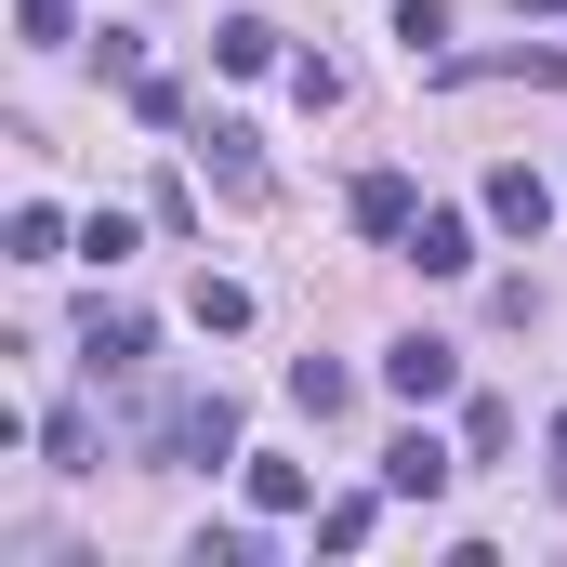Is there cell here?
Masks as SVG:
<instances>
[{
  "label": "cell",
  "mask_w": 567,
  "mask_h": 567,
  "mask_svg": "<svg viewBox=\"0 0 567 567\" xmlns=\"http://www.w3.org/2000/svg\"><path fill=\"white\" fill-rule=\"evenodd\" d=\"M396 40H410V66H435V40H449V0H396Z\"/></svg>",
  "instance_id": "obj_18"
},
{
  "label": "cell",
  "mask_w": 567,
  "mask_h": 567,
  "mask_svg": "<svg viewBox=\"0 0 567 567\" xmlns=\"http://www.w3.org/2000/svg\"><path fill=\"white\" fill-rule=\"evenodd\" d=\"M13 40L27 53H66V0H13Z\"/></svg>",
  "instance_id": "obj_21"
},
{
  "label": "cell",
  "mask_w": 567,
  "mask_h": 567,
  "mask_svg": "<svg viewBox=\"0 0 567 567\" xmlns=\"http://www.w3.org/2000/svg\"><path fill=\"white\" fill-rule=\"evenodd\" d=\"M383 396H410V410H449V396H462V343H435V330L383 343Z\"/></svg>",
  "instance_id": "obj_2"
},
{
  "label": "cell",
  "mask_w": 567,
  "mask_h": 567,
  "mask_svg": "<svg viewBox=\"0 0 567 567\" xmlns=\"http://www.w3.org/2000/svg\"><path fill=\"white\" fill-rule=\"evenodd\" d=\"M515 13H542V27H567V0H515Z\"/></svg>",
  "instance_id": "obj_23"
},
{
  "label": "cell",
  "mask_w": 567,
  "mask_h": 567,
  "mask_svg": "<svg viewBox=\"0 0 567 567\" xmlns=\"http://www.w3.org/2000/svg\"><path fill=\"white\" fill-rule=\"evenodd\" d=\"M0 251H13V265H66V225H53V212H40V198H27V212H13V225H0Z\"/></svg>",
  "instance_id": "obj_11"
},
{
  "label": "cell",
  "mask_w": 567,
  "mask_h": 567,
  "mask_svg": "<svg viewBox=\"0 0 567 567\" xmlns=\"http://www.w3.org/2000/svg\"><path fill=\"white\" fill-rule=\"evenodd\" d=\"M343 212H357V238H410L423 185H410V172H357V198H343Z\"/></svg>",
  "instance_id": "obj_7"
},
{
  "label": "cell",
  "mask_w": 567,
  "mask_h": 567,
  "mask_svg": "<svg viewBox=\"0 0 567 567\" xmlns=\"http://www.w3.org/2000/svg\"><path fill=\"white\" fill-rule=\"evenodd\" d=\"M80 370H93V383H145V317L93 303V330H80Z\"/></svg>",
  "instance_id": "obj_5"
},
{
  "label": "cell",
  "mask_w": 567,
  "mask_h": 567,
  "mask_svg": "<svg viewBox=\"0 0 567 567\" xmlns=\"http://www.w3.org/2000/svg\"><path fill=\"white\" fill-rule=\"evenodd\" d=\"M198 158H212V185H225L238 212L265 198V133H251V120H212V133H198Z\"/></svg>",
  "instance_id": "obj_3"
},
{
  "label": "cell",
  "mask_w": 567,
  "mask_h": 567,
  "mask_svg": "<svg viewBox=\"0 0 567 567\" xmlns=\"http://www.w3.org/2000/svg\"><path fill=\"white\" fill-rule=\"evenodd\" d=\"M449 80H542V93H555L567 53H475V66H449Z\"/></svg>",
  "instance_id": "obj_16"
},
{
  "label": "cell",
  "mask_w": 567,
  "mask_h": 567,
  "mask_svg": "<svg viewBox=\"0 0 567 567\" xmlns=\"http://www.w3.org/2000/svg\"><path fill=\"white\" fill-rule=\"evenodd\" d=\"M383 502H396V488H383ZM383 502H330V515H317V555H357V542L383 528Z\"/></svg>",
  "instance_id": "obj_15"
},
{
  "label": "cell",
  "mask_w": 567,
  "mask_h": 567,
  "mask_svg": "<svg viewBox=\"0 0 567 567\" xmlns=\"http://www.w3.org/2000/svg\"><path fill=\"white\" fill-rule=\"evenodd\" d=\"M185 567H265V542H251V528H198V542H185Z\"/></svg>",
  "instance_id": "obj_19"
},
{
  "label": "cell",
  "mask_w": 567,
  "mask_h": 567,
  "mask_svg": "<svg viewBox=\"0 0 567 567\" xmlns=\"http://www.w3.org/2000/svg\"><path fill=\"white\" fill-rule=\"evenodd\" d=\"M343 396H357V383H343V370H330V357H290V410H303V423H330V410H343Z\"/></svg>",
  "instance_id": "obj_12"
},
{
  "label": "cell",
  "mask_w": 567,
  "mask_h": 567,
  "mask_svg": "<svg viewBox=\"0 0 567 567\" xmlns=\"http://www.w3.org/2000/svg\"><path fill=\"white\" fill-rule=\"evenodd\" d=\"M502 449H515V410H502V396H475V410H462V462H502Z\"/></svg>",
  "instance_id": "obj_17"
},
{
  "label": "cell",
  "mask_w": 567,
  "mask_h": 567,
  "mask_svg": "<svg viewBox=\"0 0 567 567\" xmlns=\"http://www.w3.org/2000/svg\"><path fill=\"white\" fill-rule=\"evenodd\" d=\"M40 449H53V475H93V449H106V435H93V410H53Z\"/></svg>",
  "instance_id": "obj_14"
},
{
  "label": "cell",
  "mask_w": 567,
  "mask_h": 567,
  "mask_svg": "<svg viewBox=\"0 0 567 567\" xmlns=\"http://www.w3.org/2000/svg\"><path fill=\"white\" fill-rule=\"evenodd\" d=\"M423 278H475V212H410V238H396Z\"/></svg>",
  "instance_id": "obj_4"
},
{
  "label": "cell",
  "mask_w": 567,
  "mask_h": 567,
  "mask_svg": "<svg viewBox=\"0 0 567 567\" xmlns=\"http://www.w3.org/2000/svg\"><path fill=\"white\" fill-rule=\"evenodd\" d=\"M185 317H198L212 343H238V330H251V290H238V278H198V303H185Z\"/></svg>",
  "instance_id": "obj_13"
},
{
  "label": "cell",
  "mask_w": 567,
  "mask_h": 567,
  "mask_svg": "<svg viewBox=\"0 0 567 567\" xmlns=\"http://www.w3.org/2000/svg\"><path fill=\"white\" fill-rule=\"evenodd\" d=\"M488 225H502V238H542V225H555V185H542L528 158H502V172H488Z\"/></svg>",
  "instance_id": "obj_6"
},
{
  "label": "cell",
  "mask_w": 567,
  "mask_h": 567,
  "mask_svg": "<svg viewBox=\"0 0 567 567\" xmlns=\"http://www.w3.org/2000/svg\"><path fill=\"white\" fill-rule=\"evenodd\" d=\"M145 449H158V462H238V410H225V383H212V396L145 410Z\"/></svg>",
  "instance_id": "obj_1"
},
{
  "label": "cell",
  "mask_w": 567,
  "mask_h": 567,
  "mask_svg": "<svg viewBox=\"0 0 567 567\" xmlns=\"http://www.w3.org/2000/svg\"><path fill=\"white\" fill-rule=\"evenodd\" d=\"M238 475H251V515H303V502H317L303 462H238Z\"/></svg>",
  "instance_id": "obj_10"
},
{
  "label": "cell",
  "mask_w": 567,
  "mask_h": 567,
  "mask_svg": "<svg viewBox=\"0 0 567 567\" xmlns=\"http://www.w3.org/2000/svg\"><path fill=\"white\" fill-rule=\"evenodd\" d=\"M290 93H303V106L330 120V106H343V66H330V53H290Z\"/></svg>",
  "instance_id": "obj_20"
},
{
  "label": "cell",
  "mask_w": 567,
  "mask_h": 567,
  "mask_svg": "<svg viewBox=\"0 0 567 567\" xmlns=\"http://www.w3.org/2000/svg\"><path fill=\"white\" fill-rule=\"evenodd\" d=\"M449 475H462V449H435V435H396V449H383V488H396V502H435Z\"/></svg>",
  "instance_id": "obj_8"
},
{
  "label": "cell",
  "mask_w": 567,
  "mask_h": 567,
  "mask_svg": "<svg viewBox=\"0 0 567 567\" xmlns=\"http://www.w3.org/2000/svg\"><path fill=\"white\" fill-rule=\"evenodd\" d=\"M542 449H555V488H567V410H555V435H542Z\"/></svg>",
  "instance_id": "obj_22"
},
{
  "label": "cell",
  "mask_w": 567,
  "mask_h": 567,
  "mask_svg": "<svg viewBox=\"0 0 567 567\" xmlns=\"http://www.w3.org/2000/svg\"><path fill=\"white\" fill-rule=\"evenodd\" d=\"M212 66H225V80H265V66H278V27H265V13H225Z\"/></svg>",
  "instance_id": "obj_9"
}]
</instances>
